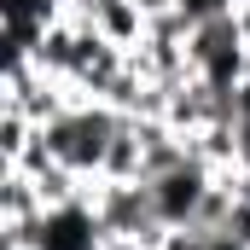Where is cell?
<instances>
[{"instance_id":"52a82bcc","label":"cell","mask_w":250,"mask_h":250,"mask_svg":"<svg viewBox=\"0 0 250 250\" xmlns=\"http://www.w3.org/2000/svg\"><path fill=\"white\" fill-rule=\"evenodd\" d=\"M175 12L187 18L192 29H198V23H209V18H227V12H239V0H175Z\"/></svg>"},{"instance_id":"8992f818","label":"cell","mask_w":250,"mask_h":250,"mask_svg":"<svg viewBox=\"0 0 250 250\" xmlns=\"http://www.w3.org/2000/svg\"><path fill=\"white\" fill-rule=\"evenodd\" d=\"M0 18H35V23H59L64 6H59V0H0Z\"/></svg>"},{"instance_id":"5b68a950","label":"cell","mask_w":250,"mask_h":250,"mask_svg":"<svg viewBox=\"0 0 250 250\" xmlns=\"http://www.w3.org/2000/svg\"><path fill=\"white\" fill-rule=\"evenodd\" d=\"M35 134H41V123H35L29 111H12V105H0V169L23 163V151L35 146Z\"/></svg>"},{"instance_id":"ba28073f","label":"cell","mask_w":250,"mask_h":250,"mask_svg":"<svg viewBox=\"0 0 250 250\" xmlns=\"http://www.w3.org/2000/svg\"><path fill=\"white\" fill-rule=\"evenodd\" d=\"M233 18H239V29H245V41H250V0H239V12H233Z\"/></svg>"},{"instance_id":"6da1fadb","label":"cell","mask_w":250,"mask_h":250,"mask_svg":"<svg viewBox=\"0 0 250 250\" xmlns=\"http://www.w3.org/2000/svg\"><path fill=\"white\" fill-rule=\"evenodd\" d=\"M123 123L128 117L117 105H105V99H70L59 117L41 128V140H47L53 163H64L82 181H99L105 175V157H111V140L123 134Z\"/></svg>"},{"instance_id":"3957f363","label":"cell","mask_w":250,"mask_h":250,"mask_svg":"<svg viewBox=\"0 0 250 250\" xmlns=\"http://www.w3.org/2000/svg\"><path fill=\"white\" fill-rule=\"evenodd\" d=\"M105 221H99V209H93V187L82 192V198H70V204H53V209H41V221L29 227V245L35 250H105Z\"/></svg>"},{"instance_id":"277c9868","label":"cell","mask_w":250,"mask_h":250,"mask_svg":"<svg viewBox=\"0 0 250 250\" xmlns=\"http://www.w3.org/2000/svg\"><path fill=\"white\" fill-rule=\"evenodd\" d=\"M82 23H93L111 47H123L134 53L140 41H146V29H151V12L140 6V0H82V12H76Z\"/></svg>"},{"instance_id":"7a4b0ae2","label":"cell","mask_w":250,"mask_h":250,"mask_svg":"<svg viewBox=\"0 0 250 250\" xmlns=\"http://www.w3.org/2000/svg\"><path fill=\"white\" fill-rule=\"evenodd\" d=\"M215 181H221V169H209L198 151H187L175 169L151 175L146 187H151V204H157V221H163V227H192V221L204 215V204H209Z\"/></svg>"}]
</instances>
